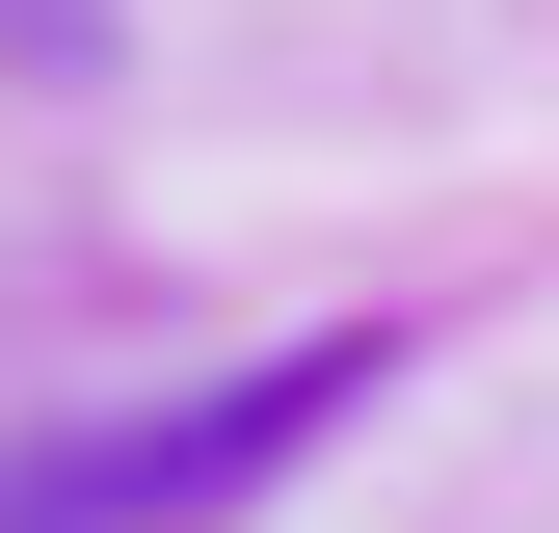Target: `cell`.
<instances>
[{"label": "cell", "mask_w": 559, "mask_h": 533, "mask_svg": "<svg viewBox=\"0 0 559 533\" xmlns=\"http://www.w3.org/2000/svg\"><path fill=\"white\" fill-rule=\"evenodd\" d=\"M400 347L346 320V347H266V374H214V400H133V427H53V453H0V533H214V507H266L294 453L373 400Z\"/></svg>", "instance_id": "obj_1"}]
</instances>
